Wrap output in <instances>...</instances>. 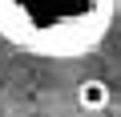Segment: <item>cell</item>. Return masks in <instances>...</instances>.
Instances as JSON below:
<instances>
[{"label":"cell","instance_id":"obj_1","mask_svg":"<svg viewBox=\"0 0 121 117\" xmlns=\"http://www.w3.org/2000/svg\"><path fill=\"white\" fill-rule=\"evenodd\" d=\"M117 16V0H0V40L44 61L93 52Z\"/></svg>","mask_w":121,"mask_h":117},{"label":"cell","instance_id":"obj_2","mask_svg":"<svg viewBox=\"0 0 121 117\" xmlns=\"http://www.w3.org/2000/svg\"><path fill=\"white\" fill-rule=\"evenodd\" d=\"M73 101H77L85 113H105V109H109V101H113V89H109V81H105V77H85V81H77Z\"/></svg>","mask_w":121,"mask_h":117}]
</instances>
